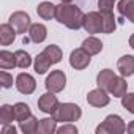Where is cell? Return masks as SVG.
Here are the masks:
<instances>
[{
  "label": "cell",
  "instance_id": "obj_1",
  "mask_svg": "<svg viewBox=\"0 0 134 134\" xmlns=\"http://www.w3.org/2000/svg\"><path fill=\"white\" fill-rule=\"evenodd\" d=\"M84 16L81 8L73 3H60L55 11V19L70 30H79L84 24Z\"/></svg>",
  "mask_w": 134,
  "mask_h": 134
},
{
  "label": "cell",
  "instance_id": "obj_2",
  "mask_svg": "<svg viewBox=\"0 0 134 134\" xmlns=\"http://www.w3.org/2000/svg\"><path fill=\"white\" fill-rule=\"evenodd\" d=\"M52 117L62 123H73L82 117V109L74 103H63L60 104V107L57 109V112Z\"/></svg>",
  "mask_w": 134,
  "mask_h": 134
},
{
  "label": "cell",
  "instance_id": "obj_3",
  "mask_svg": "<svg viewBox=\"0 0 134 134\" xmlns=\"http://www.w3.org/2000/svg\"><path fill=\"white\" fill-rule=\"evenodd\" d=\"M126 131V125L120 115H107L101 125L96 126V134H121Z\"/></svg>",
  "mask_w": 134,
  "mask_h": 134
},
{
  "label": "cell",
  "instance_id": "obj_4",
  "mask_svg": "<svg viewBox=\"0 0 134 134\" xmlns=\"http://www.w3.org/2000/svg\"><path fill=\"white\" fill-rule=\"evenodd\" d=\"M47 92H52V93H58L65 88L66 85V76L62 70H55V71H51V74L46 77V82H44Z\"/></svg>",
  "mask_w": 134,
  "mask_h": 134
},
{
  "label": "cell",
  "instance_id": "obj_5",
  "mask_svg": "<svg viewBox=\"0 0 134 134\" xmlns=\"http://www.w3.org/2000/svg\"><path fill=\"white\" fill-rule=\"evenodd\" d=\"M82 27L85 29L87 33L95 35V33H103V18L101 13L98 11H90L84 16V24Z\"/></svg>",
  "mask_w": 134,
  "mask_h": 134
},
{
  "label": "cell",
  "instance_id": "obj_6",
  "mask_svg": "<svg viewBox=\"0 0 134 134\" xmlns=\"http://www.w3.org/2000/svg\"><path fill=\"white\" fill-rule=\"evenodd\" d=\"M10 24L14 27V30L18 33H29V29L32 25L30 16L25 11H14L10 16Z\"/></svg>",
  "mask_w": 134,
  "mask_h": 134
},
{
  "label": "cell",
  "instance_id": "obj_7",
  "mask_svg": "<svg viewBox=\"0 0 134 134\" xmlns=\"http://www.w3.org/2000/svg\"><path fill=\"white\" fill-rule=\"evenodd\" d=\"M38 107H40L41 112L49 114V115H54V114L57 112V109L60 107V103H58L57 96H55L52 92H47V93H44V95L40 96V99H38Z\"/></svg>",
  "mask_w": 134,
  "mask_h": 134
},
{
  "label": "cell",
  "instance_id": "obj_8",
  "mask_svg": "<svg viewBox=\"0 0 134 134\" xmlns=\"http://www.w3.org/2000/svg\"><path fill=\"white\" fill-rule=\"evenodd\" d=\"M90 60H92V55L82 47L74 49L71 52V55H70V65L74 70H85L90 65Z\"/></svg>",
  "mask_w": 134,
  "mask_h": 134
},
{
  "label": "cell",
  "instance_id": "obj_9",
  "mask_svg": "<svg viewBox=\"0 0 134 134\" xmlns=\"http://www.w3.org/2000/svg\"><path fill=\"white\" fill-rule=\"evenodd\" d=\"M16 88L22 93V95H32L36 88V82L33 79V76L27 74V73H21L16 77Z\"/></svg>",
  "mask_w": 134,
  "mask_h": 134
},
{
  "label": "cell",
  "instance_id": "obj_10",
  "mask_svg": "<svg viewBox=\"0 0 134 134\" xmlns=\"http://www.w3.org/2000/svg\"><path fill=\"white\" fill-rule=\"evenodd\" d=\"M107 93H109V92H106V90H103V88L98 87V88L88 92V95H87V103H88L90 106H93V107H104V106H107L109 101H110V98H109Z\"/></svg>",
  "mask_w": 134,
  "mask_h": 134
},
{
  "label": "cell",
  "instance_id": "obj_11",
  "mask_svg": "<svg viewBox=\"0 0 134 134\" xmlns=\"http://www.w3.org/2000/svg\"><path fill=\"white\" fill-rule=\"evenodd\" d=\"M47 36V29L43 24H32L29 29V36L24 38V44L27 43H43Z\"/></svg>",
  "mask_w": 134,
  "mask_h": 134
},
{
  "label": "cell",
  "instance_id": "obj_12",
  "mask_svg": "<svg viewBox=\"0 0 134 134\" xmlns=\"http://www.w3.org/2000/svg\"><path fill=\"white\" fill-rule=\"evenodd\" d=\"M117 68L123 77H129L134 74V57L132 55H123L117 62Z\"/></svg>",
  "mask_w": 134,
  "mask_h": 134
},
{
  "label": "cell",
  "instance_id": "obj_13",
  "mask_svg": "<svg viewBox=\"0 0 134 134\" xmlns=\"http://www.w3.org/2000/svg\"><path fill=\"white\" fill-rule=\"evenodd\" d=\"M18 32L14 30V27L8 22V24H2L0 25V44L2 46H8L16 40Z\"/></svg>",
  "mask_w": 134,
  "mask_h": 134
},
{
  "label": "cell",
  "instance_id": "obj_14",
  "mask_svg": "<svg viewBox=\"0 0 134 134\" xmlns=\"http://www.w3.org/2000/svg\"><path fill=\"white\" fill-rule=\"evenodd\" d=\"M128 92V84L125 81L123 76H115L114 82L110 84V88H109V93L115 98H121L125 93Z\"/></svg>",
  "mask_w": 134,
  "mask_h": 134
},
{
  "label": "cell",
  "instance_id": "obj_15",
  "mask_svg": "<svg viewBox=\"0 0 134 134\" xmlns=\"http://www.w3.org/2000/svg\"><path fill=\"white\" fill-rule=\"evenodd\" d=\"M55 11H57V7L51 2H41L38 7H36V13L41 19L44 21H51L55 18Z\"/></svg>",
  "mask_w": 134,
  "mask_h": 134
},
{
  "label": "cell",
  "instance_id": "obj_16",
  "mask_svg": "<svg viewBox=\"0 0 134 134\" xmlns=\"http://www.w3.org/2000/svg\"><path fill=\"white\" fill-rule=\"evenodd\" d=\"M114 79H115V74H114L112 70H103V71H99V74L96 76V84H98L99 88L109 92L110 84L114 82Z\"/></svg>",
  "mask_w": 134,
  "mask_h": 134
},
{
  "label": "cell",
  "instance_id": "obj_17",
  "mask_svg": "<svg viewBox=\"0 0 134 134\" xmlns=\"http://www.w3.org/2000/svg\"><path fill=\"white\" fill-rule=\"evenodd\" d=\"M118 13L134 24V0H120L117 5Z\"/></svg>",
  "mask_w": 134,
  "mask_h": 134
},
{
  "label": "cell",
  "instance_id": "obj_18",
  "mask_svg": "<svg viewBox=\"0 0 134 134\" xmlns=\"http://www.w3.org/2000/svg\"><path fill=\"white\" fill-rule=\"evenodd\" d=\"M81 47L85 49L90 55H96V54H99L103 51V43L96 36H88L87 40H84V43H82Z\"/></svg>",
  "mask_w": 134,
  "mask_h": 134
},
{
  "label": "cell",
  "instance_id": "obj_19",
  "mask_svg": "<svg viewBox=\"0 0 134 134\" xmlns=\"http://www.w3.org/2000/svg\"><path fill=\"white\" fill-rule=\"evenodd\" d=\"M36 132L38 134H52V132H57V120L54 117L38 120Z\"/></svg>",
  "mask_w": 134,
  "mask_h": 134
},
{
  "label": "cell",
  "instance_id": "obj_20",
  "mask_svg": "<svg viewBox=\"0 0 134 134\" xmlns=\"http://www.w3.org/2000/svg\"><path fill=\"white\" fill-rule=\"evenodd\" d=\"M52 62L49 60V57L44 54V52H40L36 57H35V62H33V66H35V71L38 74H44L46 71H49Z\"/></svg>",
  "mask_w": 134,
  "mask_h": 134
},
{
  "label": "cell",
  "instance_id": "obj_21",
  "mask_svg": "<svg viewBox=\"0 0 134 134\" xmlns=\"http://www.w3.org/2000/svg\"><path fill=\"white\" fill-rule=\"evenodd\" d=\"M16 65V55L10 51H2L0 52V68L2 70H11Z\"/></svg>",
  "mask_w": 134,
  "mask_h": 134
},
{
  "label": "cell",
  "instance_id": "obj_22",
  "mask_svg": "<svg viewBox=\"0 0 134 134\" xmlns=\"http://www.w3.org/2000/svg\"><path fill=\"white\" fill-rule=\"evenodd\" d=\"M101 18H103V33H112L117 27L115 24V18L112 14V11H99Z\"/></svg>",
  "mask_w": 134,
  "mask_h": 134
},
{
  "label": "cell",
  "instance_id": "obj_23",
  "mask_svg": "<svg viewBox=\"0 0 134 134\" xmlns=\"http://www.w3.org/2000/svg\"><path fill=\"white\" fill-rule=\"evenodd\" d=\"M36 128H38V120L33 115H30L25 120L19 121V129L24 134H33V132H36Z\"/></svg>",
  "mask_w": 134,
  "mask_h": 134
},
{
  "label": "cell",
  "instance_id": "obj_24",
  "mask_svg": "<svg viewBox=\"0 0 134 134\" xmlns=\"http://www.w3.org/2000/svg\"><path fill=\"white\" fill-rule=\"evenodd\" d=\"M14 118V106L10 104H3L0 107V123L2 125H10Z\"/></svg>",
  "mask_w": 134,
  "mask_h": 134
},
{
  "label": "cell",
  "instance_id": "obj_25",
  "mask_svg": "<svg viewBox=\"0 0 134 134\" xmlns=\"http://www.w3.org/2000/svg\"><path fill=\"white\" fill-rule=\"evenodd\" d=\"M47 57H49V60L52 62V65H55V63H58V62H62V58H63V52H62V49L58 47V46H55V44H51V46H47L44 51H43Z\"/></svg>",
  "mask_w": 134,
  "mask_h": 134
},
{
  "label": "cell",
  "instance_id": "obj_26",
  "mask_svg": "<svg viewBox=\"0 0 134 134\" xmlns=\"http://www.w3.org/2000/svg\"><path fill=\"white\" fill-rule=\"evenodd\" d=\"M14 55H16V65H18V68L25 70V68H29V66L32 65V57H30L29 52L19 49V51L14 52Z\"/></svg>",
  "mask_w": 134,
  "mask_h": 134
},
{
  "label": "cell",
  "instance_id": "obj_27",
  "mask_svg": "<svg viewBox=\"0 0 134 134\" xmlns=\"http://www.w3.org/2000/svg\"><path fill=\"white\" fill-rule=\"evenodd\" d=\"M30 115H32V112H30L29 104H25V103H16L14 104V118L18 121H22Z\"/></svg>",
  "mask_w": 134,
  "mask_h": 134
},
{
  "label": "cell",
  "instance_id": "obj_28",
  "mask_svg": "<svg viewBox=\"0 0 134 134\" xmlns=\"http://www.w3.org/2000/svg\"><path fill=\"white\" fill-rule=\"evenodd\" d=\"M121 106L128 110V112H131V114H134V93H125L123 96H121Z\"/></svg>",
  "mask_w": 134,
  "mask_h": 134
},
{
  "label": "cell",
  "instance_id": "obj_29",
  "mask_svg": "<svg viewBox=\"0 0 134 134\" xmlns=\"http://www.w3.org/2000/svg\"><path fill=\"white\" fill-rule=\"evenodd\" d=\"M0 84H2L3 88H10L13 85V76L8 74L7 71H2L0 73Z\"/></svg>",
  "mask_w": 134,
  "mask_h": 134
},
{
  "label": "cell",
  "instance_id": "obj_30",
  "mask_svg": "<svg viewBox=\"0 0 134 134\" xmlns=\"http://www.w3.org/2000/svg\"><path fill=\"white\" fill-rule=\"evenodd\" d=\"M57 132L58 134H77V128L71 123H66V125L57 128Z\"/></svg>",
  "mask_w": 134,
  "mask_h": 134
},
{
  "label": "cell",
  "instance_id": "obj_31",
  "mask_svg": "<svg viewBox=\"0 0 134 134\" xmlns=\"http://www.w3.org/2000/svg\"><path fill=\"white\" fill-rule=\"evenodd\" d=\"M114 3H115V0H98L99 11H112Z\"/></svg>",
  "mask_w": 134,
  "mask_h": 134
},
{
  "label": "cell",
  "instance_id": "obj_32",
  "mask_svg": "<svg viewBox=\"0 0 134 134\" xmlns=\"http://www.w3.org/2000/svg\"><path fill=\"white\" fill-rule=\"evenodd\" d=\"M16 128L14 126H11V123L10 125H3V128H2V134H16Z\"/></svg>",
  "mask_w": 134,
  "mask_h": 134
},
{
  "label": "cell",
  "instance_id": "obj_33",
  "mask_svg": "<svg viewBox=\"0 0 134 134\" xmlns=\"http://www.w3.org/2000/svg\"><path fill=\"white\" fill-rule=\"evenodd\" d=\"M126 131H128L129 134H134V120H132V121H129V125H128Z\"/></svg>",
  "mask_w": 134,
  "mask_h": 134
},
{
  "label": "cell",
  "instance_id": "obj_34",
  "mask_svg": "<svg viewBox=\"0 0 134 134\" xmlns=\"http://www.w3.org/2000/svg\"><path fill=\"white\" fill-rule=\"evenodd\" d=\"M129 46L134 49V33H132V35H131V38H129Z\"/></svg>",
  "mask_w": 134,
  "mask_h": 134
},
{
  "label": "cell",
  "instance_id": "obj_35",
  "mask_svg": "<svg viewBox=\"0 0 134 134\" xmlns=\"http://www.w3.org/2000/svg\"><path fill=\"white\" fill-rule=\"evenodd\" d=\"M60 2H62V3H71L73 0H60Z\"/></svg>",
  "mask_w": 134,
  "mask_h": 134
}]
</instances>
